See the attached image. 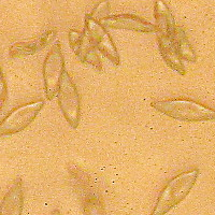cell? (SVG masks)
<instances>
[{
    "instance_id": "cell-1",
    "label": "cell",
    "mask_w": 215,
    "mask_h": 215,
    "mask_svg": "<svg viewBox=\"0 0 215 215\" xmlns=\"http://www.w3.org/2000/svg\"><path fill=\"white\" fill-rule=\"evenodd\" d=\"M198 178V170L184 171L165 184L150 215H166L187 197Z\"/></svg>"
},
{
    "instance_id": "cell-2",
    "label": "cell",
    "mask_w": 215,
    "mask_h": 215,
    "mask_svg": "<svg viewBox=\"0 0 215 215\" xmlns=\"http://www.w3.org/2000/svg\"><path fill=\"white\" fill-rule=\"evenodd\" d=\"M151 106L159 113L178 121L202 122L215 119L214 110L187 98L153 100Z\"/></svg>"
},
{
    "instance_id": "cell-3",
    "label": "cell",
    "mask_w": 215,
    "mask_h": 215,
    "mask_svg": "<svg viewBox=\"0 0 215 215\" xmlns=\"http://www.w3.org/2000/svg\"><path fill=\"white\" fill-rule=\"evenodd\" d=\"M45 101L42 99L15 106L0 122V138L10 137L25 130L42 111Z\"/></svg>"
},
{
    "instance_id": "cell-4",
    "label": "cell",
    "mask_w": 215,
    "mask_h": 215,
    "mask_svg": "<svg viewBox=\"0 0 215 215\" xmlns=\"http://www.w3.org/2000/svg\"><path fill=\"white\" fill-rule=\"evenodd\" d=\"M56 96L65 119L72 128H77L81 119V97L77 85L67 70H65L62 74Z\"/></svg>"
},
{
    "instance_id": "cell-5",
    "label": "cell",
    "mask_w": 215,
    "mask_h": 215,
    "mask_svg": "<svg viewBox=\"0 0 215 215\" xmlns=\"http://www.w3.org/2000/svg\"><path fill=\"white\" fill-rule=\"evenodd\" d=\"M65 72V58L62 43L57 41L47 53L43 62V82L44 93L47 100H52L57 95L60 80Z\"/></svg>"
},
{
    "instance_id": "cell-6",
    "label": "cell",
    "mask_w": 215,
    "mask_h": 215,
    "mask_svg": "<svg viewBox=\"0 0 215 215\" xmlns=\"http://www.w3.org/2000/svg\"><path fill=\"white\" fill-rule=\"evenodd\" d=\"M85 32L92 40L93 44L98 52L101 53L115 66L121 64V57L116 45L106 28L98 20L92 17L89 14L85 16Z\"/></svg>"
},
{
    "instance_id": "cell-7",
    "label": "cell",
    "mask_w": 215,
    "mask_h": 215,
    "mask_svg": "<svg viewBox=\"0 0 215 215\" xmlns=\"http://www.w3.org/2000/svg\"><path fill=\"white\" fill-rule=\"evenodd\" d=\"M99 22L106 28H111L115 30H132V31L144 32V33H156V32L159 33V30L156 25L134 14L125 13V14L108 15L99 20Z\"/></svg>"
},
{
    "instance_id": "cell-8",
    "label": "cell",
    "mask_w": 215,
    "mask_h": 215,
    "mask_svg": "<svg viewBox=\"0 0 215 215\" xmlns=\"http://www.w3.org/2000/svg\"><path fill=\"white\" fill-rule=\"evenodd\" d=\"M69 43L77 57L86 65H90L98 70H101L102 62L98 51L93 44L85 30L83 32L77 29L69 31Z\"/></svg>"
},
{
    "instance_id": "cell-9",
    "label": "cell",
    "mask_w": 215,
    "mask_h": 215,
    "mask_svg": "<svg viewBox=\"0 0 215 215\" xmlns=\"http://www.w3.org/2000/svg\"><path fill=\"white\" fill-rule=\"evenodd\" d=\"M56 33V28H51V29L43 31L42 33H40L39 36L35 38L13 43L9 49V54L13 58H15V57H26L36 54L40 49H42L43 47L46 46L55 38Z\"/></svg>"
},
{
    "instance_id": "cell-10",
    "label": "cell",
    "mask_w": 215,
    "mask_h": 215,
    "mask_svg": "<svg viewBox=\"0 0 215 215\" xmlns=\"http://www.w3.org/2000/svg\"><path fill=\"white\" fill-rule=\"evenodd\" d=\"M24 209V186L21 178L8 188L0 204V215H22Z\"/></svg>"
},
{
    "instance_id": "cell-11",
    "label": "cell",
    "mask_w": 215,
    "mask_h": 215,
    "mask_svg": "<svg viewBox=\"0 0 215 215\" xmlns=\"http://www.w3.org/2000/svg\"><path fill=\"white\" fill-rule=\"evenodd\" d=\"M157 42H158L161 56H163V60L167 62V65L172 70L180 73L181 75H184L185 74V68H184L182 58H181L178 49L174 45L172 38L168 35L158 33Z\"/></svg>"
},
{
    "instance_id": "cell-12",
    "label": "cell",
    "mask_w": 215,
    "mask_h": 215,
    "mask_svg": "<svg viewBox=\"0 0 215 215\" xmlns=\"http://www.w3.org/2000/svg\"><path fill=\"white\" fill-rule=\"evenodd\" d=\"M154 17L156 20V26L158 28L159 33L170 36L174 28L176 27L174 18L169 9L168 5L165 1L157 0L154 5Z\"/></svg>"
},
{
    "instance_id": "cell-13",
    "label": "cell",
    "mask_w": 215,
    "mask_h": 215,
    "mask_svg": "<svg viewBox=\"0 0 215 215\" xmlns=\"http://www.w3.org/2000/svg\"><path fill=\"white\" fill-rule=\"evenodd\" d=\"M170 37L172 38L174 45H175L176 49H178L181 58H184V59L186 60L195 59L194 51L193 49H191L189 42H188V40L187 38H186L183 30L176 26V27L174 28V30L172 31V33L170 35Z\"/></svg>"
},
{
    "instance_id": "cell-14",
    "label": "cell",
    "mask_w": 215,
    "mask_h": 215,
    "mask_svg": "<svg viewBox=\"0 0 215 215\" xmlns=\"http://www.w3.org/2000/svg\"><path fill=\"white\" fill-rule=\"evenodd\" d=\"M83 209L85 215H103L104 207L101 197L96 191H88V194H85L83 200Z\"/></svg>"
},
{
    "instance_id": "cell-15",
    "label": "cell",
    "mask_w": 215,
    "mask_h": 215,
    "mask_svg": "<svg viewBox=\"0 0 215 215\" xmlns=\"http://www.w3.org/2000/svg\"><path fill=\"white\" fill-rule=\"evenodd\" d=\"M7 99H8V85L2 67L0 65V114H1L3 108H5Z\"/></svg>"
},
{
    "instance_id": "cell-16",
    "label": "cell",
    "mask_w": 215,
    "mask_h": 215,
    "mask_svg": "<svg viewBox=\"0 0 215 215\" xmlns=\"http://www.w3.org/2000/svg\"><path fill=\"white\" fill-rule=\"evenodd\" d=\"M51 215H62V212H60L59 210H57V209H56V210L53 211L52 214H51Z\"/></svg>"
}]
</instances>
